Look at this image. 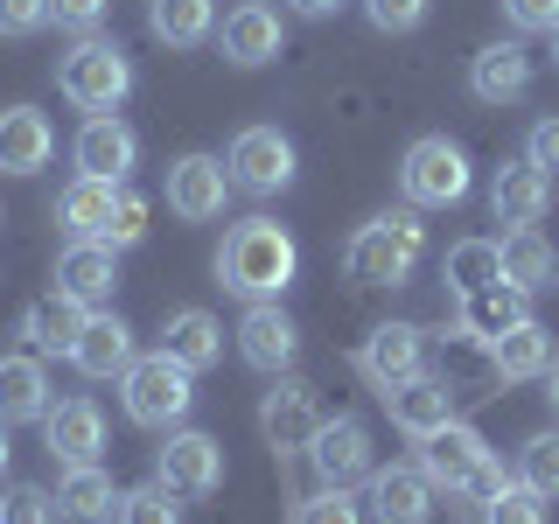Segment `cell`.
Returning <instances> with one entry per match:
<instances>
[{
	"label": "cell",
	"mask_w": 559,
	"mask_h": 524,
	"mask_svg": "<svg viewBox=\"0 0 559 524\" xmlns=\"http://www.w3.org/2000/svg\"><path fill=\"white\" fill-rule=\"evenodd\" d=\"M119 287V252L98 238H70L63 259H57V294H70L78 308H105Z\"/></svg>",
	"instance_id": "obj_19"
},
{
	"label": "cell",
	"mask_w": 559,
	"mask_h": 524,
	"mask_svg": "<svg viewBox=\"0 0 559 524\" xmlns=\"http://www.w3.org/2000/svg\"><path fill=\"white\" fill-rule=\"evenodd\" d=\"M524 162H532V168H559V119H538V127L532 133H524Z\"/></svg>",
	"instance_id": "obj_44"
},
{
	"label": "cell",
	"mask_w": 559,
	"mask_h": 524,
	"mask_svg": "<svg viewBox=\"0 0 559 524\" xmlns=\"http://www.w3.org/2000/svg\"><path fill=\"white\" fill-rule=\"evenodd\" d=\"M322 398H314V384H301V378H287L280 371L273 378V392L259 398V433H266V448L273 454H308V441H314V427H322Z\"/></svg>",
	"instance_id": "obj_9"
},
{
	"label": "cell",
	"mask_w": 559,
	"mask_h": 524,
	"mask_svg": "<svg viewBox=\"0 0 559 524\" xmlns=\"http://www.w3.org/2000/svg\"><path fill=\"white\" fill-rule=\"evenodd\" d=\"M518 483L532 489V497L559 503V433H532V441H524V454H518Z\"/></svg>",
	"instance_id": "obj_34"
},
{
	"label": "cell",
	"mask_w": 559,
	"mask_h": 524,
	"mask_svg": "<svg viewBox=\"0 0 559 524\" xmlns=\"http://www.w3.org/2000/svg\"><path fill=\"white\" fill-rule=\"evenodd\" d=\"M70 364H78L84 378H127V364H133V329L119 322V314L92 308V314H84V329H78V343H70Z\"/></svg>",
	"instance_id": "obj_20"
},
{
	"label": "cell",
	"mask_w": 559,
	"mask_h": 524,
	"mask_svg": "<svg viewBox=\"0 0 559 524\" xmlns=\"http://www.w3.org/2000/svg\"><path fill=\"white\" fill-rule=\"evenodd\" d=\"M441 279H448L454 301H462V294L497 287V279H503V238H454L448 259H441Z\"/></svg>",
	"instance_id": "obj_30"
},
{
	"label": "cell",
	"mask_w": 559,
	"mask_h": 524,
	"mask_svg": "<svg viewBox=\"0 0 559 524\" xmlns=\"http://www.w3.org/2000/svg\"><path fill=\"white\" fill-rule=\"evenodd\" d=\"M552 63H559V28H552Z\"/></svg>",
	"instance_id": "obj_48"
},
{
	"label": "cell",
	"mask_w": 559,
	"mask_h": 524,
	"mask_svg": "<svg viewBox=\"0 0 559 524\" xmlns=\"http://www.w3.org/2000/svg\"><path fill=\"white\" fill-rule=\"evenodd\" d=\"M84 314H92V308H78L70 294H43V301L22 308V336H28L35 357H70V343H78Z\"/></svg>",
	"instance_id": "obj_27"
},
{
	"label": "cell",
	"mask_w": 559,
	"mask_h": 524,
	"mask_svg": "<svg viewBox=\"0 0 559 524\" xmlns=\"http://www.w3.org/2000/svg\"><path fill=\"white\" fill-rule=\"evenodd\" d=\"M287 8H294V14H308V22H322V14H336L343 0H287Z\"/></svg>",
	"instance_id": "obj_45"
},
{
	"label": "cell",
	"mask_w": 559,
	"mask_h": 524,
	"mask_svg": "<svg viewBox=\"0 0 559 524\" xmlns=\"http://www.w3.org/2000/svg\"><path fill=\"white\" fill-rule=\"evenodd\" d=\"M70 162H78V175H98V182H127L133 162H140V133L127 127V119H112V112H92L78 127Z\"/></svg>",
	"instance_id": "obj_13"
},
{
	"label": "cell",
	"mask_w": 559,
	"mask_h": 524,
	"mask_svg": "<svg viewBox=\"0 0 559 524\" xmlns=\"http://www.w3.org/2000/svg\"><path fill=\"white\" fill-rule=\"evenodd\" d=\"M503 279L518 294H546L559 287V252L538 231H503Z\"/></svg>",
	"instance_id": "obj_33"
},
{
	"label": "cell",
	"mask_w": 559,
	"mask_h": 524,
	"mask_svg": "<svg viewBox=\"0 0 559 524\" xmlns=\"http://www.w3.org/2000/svg\"><path fill=\"white\" fill-rule=\"evenodd\" d=\"M524 314H532V294H518L511 279H497V287H483V294H462V322H454V336H468V343H497L503 329H518Z\"/></svg>",
	"instance_id": "obj_25"
},
{
	"label": "cell",
	"mask_w": 559,
	"mask_h": 524,
	"mask_svg": "<svg viewBox=\"0 0 559 524\" xmlns=\"http://www.w3.org/2000/svg\"><path fill=\"white\" fill-rule=\"evenodd\" d=\"M301 273V245L280 231L273 217H245L217 245V287L238 301H280Z\"/></svg>",
	"instance_id": "obj_1"
},
{
	"label": "cell",
	"mask_w": 559,
	"mask_h": 524,
	"mask_svg": "<svg viewBox=\"0 0 559 524\" xmlns=\"http://www.w3.org/2000/svg\"><path fill=\"white\" fill-rule=\"evenodd\" d=\"M399 189H406L413 210H454L476 189V168H468V154L454 147L448 133H427L406 147V162H399Z\"/></svg>",
	"instance_id": "obj_6"
},
{
	"label": "cell",
	"mask_w": 559,
	"mask_h": 524,
	"mask_svg": "<svg viewBox=\"0 0 559 524\" xmlns=\"http://www.w3.org/2000/svg\"><path fill=\"white\" fill-rule=\"evenodd\" d=\"M483 524H546V497H532L524 483H503L497 497L483 503Z\"/></svg>",
	"instance_id": "obj_38"
},
{
	"label": "cell",
	"mask_w": 559,
	"mask_h": 524,
	"mask_svg": "<svg viewBox=\"0 0 559 524\" xmlns=\"http://www.w3.org/2000/svg\"><path fill=\"white\" fill-rule=\"evenodd\" d=\"M217 49H224V63L259 70V63H273L280 49H287V28H280V14L266 0H238V8L224 14V28H217Z\"/></svg>",
	"instance_id": "obj_15"
},
{
	"label": "cell",
	"mask_w": 559,
	"mask_h": 524,
	"mask_svg": "<svg viewBox=\"0 0 559 524\" xmlns=\"http://www.w3.org/2000/svg\"><path fill=\"white\" fill-rule=\"evenodd\" d=\"M0 476H8V419H0Z\"/></svg>",
	"instance_id": "obj_47"
},
{
	"label": "cell",
	"mask_w": 559,
	"mask_h": 524,
	"mask_svg": "<svg viewBox=\"0 0 559 524\" xmlns=\"http://www.w3.org/2000/svg\"><path fill=\"white\" fill-rule=\"evenodd\" d=\"M154 483L168 497H217L224 489V441L197 433V427H175L162 441V454H154Z\"/></svg>",
	"instance_id": "obj_7"
},
{
	"label": "cell",
	"mask_w": 559,
	"mask_h": 524,
	"mask_svg": "<svg viewBox=\"0 0 559 524\" xmlns=\"http://www.w3.org/2000/svg\"><path fill=\"white\" fill-rule=\"evenodd\" d=\"M127 182H98V175H78V182L57 196V224L70 238H98L105 245V224H112V203Z\"/></svg>",
	"instance_id": "obj_28"
},
{
	"label": "cell",
	"mask_w": 559,
	"mask_h": 524,
	"mask_svg": "<svg viewBox=\"0 0 559 524\" xmlns=\"http://www.w3.org/2000/svg\"><path fill=\"white\" fill-rule=\"evenodd\" d=\"M49 28V0H0V35H35Z\"/></svg>",
	"instance_id": "obj_43"
},
{
	"label": "cell",
	"mask_w": 559,
	"mask_h": 524,
	"mask_svg": "<svg viewBox=\"0 0 559 524\" xmlns=\"http://www.w3.org/2000/svg\"><path fill=\"white\" fill-rule=\"evenodd\" d=\"M384 406H392V427H399V433L427 441V433L454 427V384H448V378H427V371H419L413 384L384 392Z\"/></svg>",
	"instance_id": "obj_21"
},
{
	"label": "cell",
	"mask_w": 559,
	"mask_h": 524,
	"mask_svg": "<svg viewBox=\"0 0 559 524\" xmlns=\"http://www.w3.org/2000/svg\"><path fill=\"white\" fill-rule=\"evenodd\" d=\"M147 238V196H133V189H119V203H112V224H105V245L112 252H127V245Z\"/></svg>",
	"instance_id": "obj_40"
},
{
	"label": "cell",
	"mask_w": 559,
	"mask_h": 524,
	"mask_svg": "<svg viewBox=\"0 0 559 524\" xmlns=\"http://www.w3.org/2000/svg\"><path fill=\"white\" fill-rule=\"evenodd\" d=\"M57 511H63L70 524H112V517H119V489H112V476H105L98 462L63 468V483H57Z\"/></svg>",
	"instance_id": "obj_29"
},
{
	"label": "cell",
	"mask_w": 559,
	"mask_h": 524,
	"mask_svg": "<svg viewBox=\"0 0 559 524\" xmlns=\"http://www.w3.org/2000/svg\"><path fill=\"white\" fill-rule=\"evenodd\" d=\"M433 0H364V22H371L378 35H413L419 22H427Z\"/></svg>",
	"instance_id": "obj_39"
},
{
	"label": "cell",
	"mask_w": 559,
	"mask_h": 524,
	"mask_svg": "<svg viewBox=\"0 0 559 524\" xmlns=\"http://www.w3.org/2000/svg\"><path fill=\"white\" fill-rule=\"evenodd\" d=\"M224 168H231V189H245V196H280L294 182V140L280 127H245L224 154Z\"/></svg>",
	"instance_id": "obj_8"
},
{
	"label": "cell",
	"mask_w": 559,
	"mask_h": 524,
	"mask_svg": "<svg viewBox=\"0 0 559 524\" xmlns=\"http://www.w3.org/2000/svg\"><path fill=\"white\" fill-rule=\"evenodd\" d=\"M57 92L78 105V112H119V98L133 92V57L105 35H78L57 63Z\"/></svg>",
	"instance_id": "obj_4"
},
{
	"label": "cell",
	"mask_w": 559,
	"mask_h": 524,
	"mask_svg": "<svg viewBox=\"0 0 559 524\" xmlns=\"http://www.w3.org/2000/svg\"><path fill=\"white\" fill-rule=\"evenodd\" d=\"M546 398H552V413H559V357L546 364Z\"/></svg>",
	"instance_id": "obj_46"
},
{
	"label": "cell",
	"mask_w": 559,
	"mask_h": 524,
	"mask_svg": "<svg viewBox=\"0 0 559 524\" xmlns=\"http://www.w3.org/2000/svg\"><path fill=\"white\" fill-rule=\"evenodd\" d=\"M147 28L168 49H197L217 35V0H147Z\"/></svg>",
	"instance_id": "obj_31"
},
{
	"label": "cell",
	"mask_w": 559,
	"mask_h": 524,
	"mask_svg": "<svg viewBox=\"0 0 559 524\" xmlns=\"http://www.w3.org/2000/svg\"><path fill=\"white\" fill-rule=\"evenodd\" d=\"M224 203H231V168H224L217 154H182V162L168 168V210L182 224L224 217Z\"/></svg>",
	"instance_id": "obj_11"
},
{
	"label": "cell",
	"mask_w": 559,
	"mask_h": 524,
	"mask_svg": "<svg viewBox=\"0 0 559 524\" xmlns=\"http://www.w3.org/2000/svg\"><path fill=\"white\" fill-rule=\"evenodd\" d=\"M43 448L57 454L63 468H84L105 454V413L92 398H57V406L43 413Z\"/></svg>",
	"instance_id": "obj_16"
},
{
	"label": "cell",
	"mask_w": 559,
	"mask_h": 524,
	"mask_svg": "<svg viewBox=\"0 0 559 524\" xmlns=\"http://www.w3.org/2000/svg\"><path fill=\"white\" fill-rule=\"evenodd\" d=\"M105 14H112V0H49V22L70 35H98Z\"/></svg>",
	"instance_id": "obj_41"
},
{
	"label": "cell",
	"mask_w": 559,
	"mask_h": 524,
	"mask_svg": "<svg viewBox=\"0 0 559 524\" xmlns=\"http://www.w3.org/2000/svg\"><path fill=\"white\" fill-rule=\"evenodd\" d=\"M308 462H314V476H322L329 489H349V483H364L371 476V427H364L357 413H343V419H322L314 427V441H308Z\"/></svg>",
	"instance_id": "obj_10"
},
{
	"label": "cell",
	"mask_w": 559,
	"mask_h": 524,
	"mask_svg": "<svg viewBox=\"0 0 559 524\" xmlns=\"http://www.w3.org/2000/svg\"><path fill=\"white\" fill-rule=\"evenodd\" d=\"M49 413V371L43 357H0V419H43Z\"/></svg>",
	"instance_id": "obj_32"
},
{
	"label": "cell",
	"mask_w": 559,
	"mask_h": 524,
	"mask_svg": "<svg viewBox=\"0 0 559 524\" xmlns=\"http://www.w3.org/2000/svg\"><path fill=\"white\" fill-rule=\"evenodd\" d=\"M162 349L175 364H189V371H210V364H224V322L210 308H175L168 329H162Z\"/></svg>",
	"instance_id": "obj_26"
},
{
	"label": "cell",
	"mask_w": 559,
	"mask_h": 524,
	"mask_svg": "<svg viewBox=\"0 0 559 524\" xmlns=\"http://www.w3.org/2000/svg\"><path fill=\"white\" fill-rule=\"evenodd\" d=\"M419 468L433 476V489H448V497H468V503H489L503 483H511V476H503V462L489 454V441H483L476 427H462V419L419 441Z\"/></svg>",
	"instance_id": "obj_3"
},
{
	"label": "cell",
	"mask_w": 559,
	"mask_h": 524,
	"mask_svg": "<svg viewBox=\"0 0 559 524\" xmlns=\"http://www.w3.org/2000/svg\"><path fill=\"white\" fill-rule=\"evenodd\" d=\"M294 524H364V503L349 497V489H314V497L294 503Z\"/></svg>",
	"instance_id": "obj_36"
},
{
	"label": "cell",
	"mask_w": 559,
	"mask_h": 524,
	"mask_svg": "<svg viewBox=\"0 0 559 524\" xmlns=\"http://www.w3.org/2000/svg\"><path fill=\"white\" fill-rule=\"evenodd\" d=\"M119 398H127V419H133V427H182L189 406H197V371H189V364H175L168 349H154V357H133L127 364Z\"/></svg>",
	"instance_id": "obj_5"
},
{
	"label": "cell",
	"mask_w": 559,
	"mask_h": 524,
	"mask_svg": "<svg viewBox=\"0 0 559 524\" xmlns=\"http://www.w3.org/2000/svg\"><path fill=\"white\" fill-rule=\"evenodd\" d=\"M489 210H497V224H511V231H538L552 210V175L532 168V162H503L489 175Z\"/></svg>",
	"instance_id": "obj_14"
},
{
	"label": "cell",
	"mask_w": 559,
	"mask_h": 524,
	"mask_svg": "<svg viewBox=\"0 0 559 524\" xmlns=\"http://www.w3.org/2000/svg\"><path fill=\"white\" fill-rule=\"evenodd\" d=\"M489 349V371H497L503 384H518V378H546V364H552V329L538 322V314H524L518 329H503L497 343H483Z\"/></svg>",
	"instance_id": "obj_24"
},
{
	"label": "cell",
	"mask_w": 559,
	"mask_h": 524,
	"mask_svg": "<svg viewBox=\"0 0 559 524\" xmlns=\"http://www.w3.org/2000/svg\"><path fill=\"white\" fill-rule=\"evenodd\" d=\"M497 8L518 35H552L559 28V0H497Z\"/></svg>",
	"instance_id": "obj_42"
},
{
	"label": "cell",
	"mask_w": 559,
	"mask_h": 524,
	"mask_svg": "<svg viewBox=\"0 0 559 524\" xmlns=\"http://www.w3.org/2000/svg\"><path fill=\"white\" fill-rule=\"evenodd\" d=\"M49 154H57V127L35 105H8L0 112V175H35L49 168Z\"/></svg>",
	"instance_id": "obj_23"
},
{
	"label": "cell",
	"mask_w": 559,
	"mask_h": 524,
	"mask_svg": "<svg viewBox=\"0 0 559 524\" xmlns=\"http://www.w3.org/2000/svg\"><path fill=\"white\" fill-rule=\"evenodd\" d=\"M433 476L419 462H392V468H371V517L378 524H427L433 517Z\"/></svg>",
	"instance_id": "obj_18"
},
{
	"label": "cell",
	"mask_w": 559,
	"mask_h": 524,
	"mask_svg": "<svg viewBox=\"0 0 559 524\" xmlns=\"http://www.w3.org/2000/svg\"><path fill=\"white\" fill-rule=\"evenodd\" d=\"M119 524H182V503H175L162 483L119 489Z\"/></svg>",
	"instance_id": "obj_35"
},
{
	"label": "cell",
	"mask_w": 559,
	"mask_h": 524,
	"mask_svg": "<svg viewBox=\"0 0 559 524\" xmlns=\"http://www.w3.org/2000/svg\"><path fill=\"white\" fill-rule=\"evenodd\" d=\"M57 497L49 489H35V483H14V489H0V524H57Z\"/></svg>",
	"instance_id": "obj_37"
},
{
	"label": "cell",
	"mask_w": 559,
	"mask_h": 524,
	"mask_svg": "<svg viewBox=\"0 0 559 524\" xmlns=\"http://www.w3.org/2000/svg\"><path fill=\"white\" fill-rule=\"evenodd\" d=\"M468 92L483 105H518L532 92V49L524 43H489L476 49V63H468Z\"/></svg>",
	"instance_id": "obj_22"
},
{
	"label": "cell",
	"mask_w": 559,
	"mask_h": 524,
	"mask_svg": "<svg viewBox=\"0 0 559 524\" xmlns=\"http://www.w3.org/2000/svg\"><path fill=\"white\" fill-rule=\"evenodd\" d=\"M238 357L252 364V371H266V378H280L294 357H301V329L280 314V301H252V308H245V322H238Z\"/></svg>",
	"instance_id": "obj_17"
},
{
	"label": "cell",
	"mask_w": 559,
	"mask_h": 524,
	"mask_svg": "<svg viewBox=\"0 0 559 524\" xmlns=\"http://www.w3.org/2000/svg\"><path fill=\"white\" fill-rule=\"evenodd\" d=\"M419 252H427V224L419 210H384V217L357 224V238L343 245V266L357 287H406Z\"/></svg>",
	"instance_id": "obj_2"
},
{
	"label": "cell",
	"mask_w": 559,
	"mask_h": 524,
	"mask_svg": "<svg viewBox=\"0 0 559 524\" xmlns=\"http://www.w3.org/2000/svg\"><path fill=\"white\" fill-rule=\"evenodd\" d=\"M364 378L378 384V392H399V384H413L427 371V329L413 322H378L371 336H364Z\"/></svg>",
	"instance_id": "obj_12"
}]
</instances>
